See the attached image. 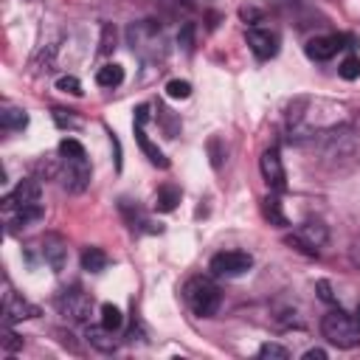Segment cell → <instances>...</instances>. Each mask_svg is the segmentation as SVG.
<instances>
[{"label":"cell","instance_id":"1","mask_svg":"<svg viewBox=\"0 0 360 360\" xmlns=\"http://www.w3.org/2000/svg\"><path fill=\"white\" fill-rule=\"evenodd\" d=\"M184 301L189 304V310H192L195 315L212 318V315H217V310H220L223 293H220V287H217L214 279H209V276H192V279H186V284H184Z\"/></svg>","mask_w":360,"mask_h":360},{"label":"cell","instance_id":"2","mask_svg":"<svg viewBox=\"0 0 360 360\" xmlns=\"http://www.w3.org/2000/svg\"><path fill=\"white\" fill-rule=\"evenodd\" d=\"M321 332L324 338L338 346V349H354L360 343V326L354 321V315L343 312L340 307H332L324 318H321Z\"/></svg>","mask_w":360,"mask_h":360},{"label":"cell","instance_id":"3","mask_svg":"<svg viewBox=\"0 0 360 360\" xmlns=\"http://www.w3.org/2000/svg\"><path fill=\"white\" fill-rule=\"evenodd\" d=\"M326 240H329V228L318 220H307L290 237H284V242L304 256H318V251L326 245Z\"/></svg>","mask_w":360,"mask_h":360},{"label":"cell","instance_id":"4","mask_svg":"<svg viewBox=\"0 0 360 360\" xmlns=\"http://www.w3.org/2000/svg\"><path fill=\"white\" fill-rule=\"evenodd\" d=\"M57 310L71 324H85L93 312V298L82 287H65L57 296Z\"/></svg>","mask_w":360,"mask_h":360},{"label":"cell","instance_id":"5","mask_svg":"<svg viewBox=\"0 0 360 360\" xmlns=\"http://www.w3.org/2000/svg\"><path fill=\"white\" fill-rule=\"evenodd\" d=\"M254 268V256L245 254V251H223L212 259L209 270L220 279H237V276H245L248 270Z\"/></svg>","mask_w":360,"mask_h":360},{"label":"cell","instance_id":"6","mask_svg":"<svg viewBox=\"0 0 360 360\" xmlns=\"http://www.w3.org/2000/svg\"><path fill=\"white\" fill-rule=\"evenodd\" d=\"M259 169H262V177L270 192L282 195L287 189V172H284V163H282V152L279 146H268L259 158Z\"/></svg>","mask_w":360,"mask_h":360},{"label":"cell","instance_id":"7","mask_svg":"<svg viewBox=\"0 0 360 360\" xmlns=\"http://www.w3.org/2000/svg\"><path fill=\"white\" fill-rule=\"evenodd\" d=\"M65 163V172H62V184L68 192L79 195L88 189L90 184V163H88V155L85 158H62Z\"/></svg>","mask_w":360,"mask_h":360},{"label":"cell","instance_id":"8","mask_svg":"<svg viewBox=\"0 0 360 360\" xmlns=\"http://www.w3.org/2000/svg\"><path fill=\"white\" fill-rule=\"evenodd\" d=\"M251 51L259 57V60H270L279 54V34L270 32V29H248L245 34Z\"/></svg>","mask_w":360,"mask_h":360},{"label":"cell","instance_id":"9","mask_svg":"<svg viewBox=\"0 0 360 360\" xmlns=\"http://www.w3.org/2000/svg\"><path fill=\"white\" fill-rule=\"evenodd\" d=\"M40 195H43L40 180L37 177H26V180H20V184H18V189L4 200V206H18V209L34 206V203H40Z\"/></svg>","mask_w":360,"mask_h":360},{"label":"cell","instance_id":"10","mask_svg":"<svg viewBox=\"0 0 360 360\" xmlns=\"http://www.w3.org/2000/svg\"><path fill=\"white\" fill-rule=\"evenodd\" d=\"M340 48H346L343 46V37H335V34H329V37H312L310 43H307V57L310 60H315V62H326V60H332Z\"/></svg>","mask_w":360,"mask_h":360},{"label":"cell","instance_id":"11","mask_svg":"<svg viewBox=\"0 0 360 360\" xmlns=\"http://www.w3.org/2000/svg\"><path fill=\"white\" fill-rule=\"evenodd\" d=\"M4 315H6V326L18 324V321H26V318H37L40 310L34 304H29L26 298L15 296V293H6V307H4Z\"/></svg>","mask_w":360,"mask_h":360},{"label":"cell","instance_id":"12","mask_svg":"<svg viewBox=\"0 0 360 360\" xmlns=\"http://www.w3.org/2000/svg\"><path fill=\"white\" fill-rule=\"evenodd\" d=\"M6 209V220H9V231H18V228H26L32 223H40L43 220V206L34 203V206H4Z\"/></svg>","mask_w":360,"mask_h":360},{"label":"cell","instance_id":"13","mask_svg":"<svg viewBox=\"0 0 360 360\" xmlns=\"http://www.w3.org/2000/svg\"><path fill=\"white\" fill-rule=\"evenodd\" d=\"M65 256H68V248H65V242H62L57 234H51V237L43 240V259H46L54 270H62V268H65Z\"/></svg>","mask_w":360,"mask_h":360},{"label":"cell","instance_id":"14","mask_svg":"<svg viewBox=\"0 0 360 360\" xmlns=\"http://www.w3.org/2000/svg\"><path fill=\"white\" fill-rule=\"evenodd\" d=\"M146 124H135V141H138V146H141V152L149 158V163H155V166H160V169H169V160H166V155L146 138V130H144Z\"/></svg>","mask_w":360,"mask_h":360},{"label":"cell","instance_id":"15","mask_svg":"<svg viewBox=\"0 0 360 360\" xmlns=\"http://www.w3.org/2000/svg\"><path fill=\"white\" fill-rule=\"evenodd\" d=\"M262 217H265V223H270L276 228H287L290 226L287 217H284V212H282V203H279V195L276 192L262 200Z\"/></svg>","mask_w":360,"mask_h":360},{"label":"cell","instance_id":"16","mask_svg":"<svg viewBox=\"0 0 360 360\" xmlns=\"http://www.w3.org/2000/svg\"><path fill=\"white\" fill-rule=\"evenodd\" d=\"M85 338H88V343L93 346V349H99V352H113L116 349V338H113V332L107 329V326H88V332H85Z\"/></svg>","mask_w":360,"mask_h":360},{"label":"cell","instance_id":"17","mask_svg":"<svg viewBox=\"0 0 360 360\" xmlns=\"http://www.w3.org/2000/svg\"><path fill=\"white\" fill-rule=\"evenodd\" d=\"M121 82H124V68L116 65V62L102 65V68L96 71V85H99V88H118Z\"/></svg>","mask_w":360,"mask_h":360},{"label":"cell","instance_id":"18","mask_svg":"<svg viewBox=\"0 0 360 360\" xmlns=\"http://www.w3.org/2000/svg\"><path fill=\"white\" fill-rule=\"evenodd\" d=\"M26 124H29L26 110H18V107H4V113H0V127H4L6 132L26 130Z\"/></svg>","mask_w":360,"mask_h":360},{"label":"cell","instance_id":"19","mask_svg":"<svg viewBox=\"0 0 360 360\" xmlns=\"http://www.w3.org/2000/svg\"><path fill=\"white\" fill-rule=\"evenodd\" d=\"M177 203H180V189L177 186L166 184V186L158 189V195H155V209L158 212H174Z\"/></svg>","mask_w":360,"mask_h":360},{"label":"cell","instance_id":"20","mask_svg":"<svg viewBox=\"0 0 360 360\" xmlns=\"http://www.w3.org/2000/svg\"><path fill=\"white\" fill-rule=\"evenodd\" d=\"M107 262L110 259L102 248H85L82 251V270H88V273H102L107 268Z\"/></svg>","mask_w":360,"mask_h":360},{"label":"cell","instance_id":"21","mask_svg":"<svg viewBox=\"0 0 360 360\" xmlns=\"http://www.w3.org/2000/svg\"><path fill=\"white\" fill-rule=\"evenodd\" d=\"M99 312H102V326H107L110 332H118L124 326V315H121V310L116 304H102Z\"/></svg>","mask_w":360,"mask_h":360},{"label":"cell","instance_id":"22","mask_svg":"<svg viewBox=\"0 0 360 360\" xmlns=\"http://www.w3.org/2000/svg\"><path fill=\"white\" fill-rule=\"evenodd\" d=\"M338 74H340V79H346V82H354V79L360 76V57H346V60L340 62Z\"/></svg>","mask_w":360,"mask_h":360},{"label":"cell","instance_id":"23","mask_svg":"<svg viewBox=\"0 0 360 360\" xmlns=\"http://www.w3.org/2000/svg\"><path fill=\"white\" fill-rule=\"evenodd\" d=\"M166 96H169V99H189V96H192V85H189L186 79H172V82L166 85Z\"/></svg>","mask_w":360,"mask_h":360},{"label":"cell","instance_id":"24","mask_svg":"<svg viewBox=\"0 0 360 360\" xmlns=\"http://www.w3.org/2000/svg\"><path fill=\"white\" fill-rule=\"evenodd\" d=\"M60 155L62 158H85L88 152H85V146L76 138H62L60 141Z\"/></svg>","mask_w":360,"mask_h":360},{"label":"cell","instance_id":"25","mask_svg":"<svg viewBox=\"0 0 360 360\" xmlns=\"http://www.w3.org/2000/svg\"><path fill=\"white\" fill-rule=\"evenodd\" d=\"M54 121L62 130H76L79 127V118L74 116V110H62V107H54Z\"/></svg>","mask_w":360,"mask_h":360},{"label":"cell","instance_id":"26","mask_svg":"<svg viewBox=\"0 0 360 360\" xmlns=\"http://www.w3.org/2000/svg\"><path fill=\"white\" fill-rule=\"evenodd\" d=\"M113 48H116V29H113L110 23H104V26H102V46H99V54L107 57Z\"/></svg>","mask_w":360,"mask_h":360},{"label":"cell","instance_id":"27","mask_svg":"<svg viewBox=\"0 0 360 360\" xmlns=\"http://www.w3.org/2000/svg\"><path fill=\"white\" fill-rule=\"evenodd\" d=\"M57 90L71 93V96H82V82L76 76H60L57 79Z\"/></svg>","mask_w":360,"mask_h":360},{"label":"cell","instance_id":"28","mask_svg":"<svg viewBox=\"0 0 360 360\" xmlns=\"http://www.w3.org/2000/svg\"><path fill=\"white\" fill-rule=\"evenodd\" d=\"M259 357H270V360H287L290 357V352L284 349V346H279V343H265L262 349H259Z\"/></svg>","mask_w":360,"mask_h":360},{"label":"cell","instance_id":"29","mask_svg":"<svg viewBox=\"0 0 360 360\" xmlns=\"http://www.w3.org/2000/svg\"><path fill=\"white\" fill-rule=\"evenodd\" d=\"M177 43L184 46L186 51H192V48H195V23H186L184 29H180V34H177Z\"/></svg>","mask_w":360,"mask_h":360},{"label":"cell","instance_id":"30","mask_svg":"<svg viewBox=\"0 0 360 360\" xmlns=\"http://www.w3.org/2000/svg\"><path fill=\"white\" fill-rule=\"evenodd\" d=\"M4 349L6 352H18V349H23V338L20 335H15L9 326H6V338H4Z\"/></svg>","mask_w":360,"mask_h":360},{"label":"cell","instance_id":"31","mask_svg":"<svg viewBox=\"0 0 360 360\" xmlns=\"http://www.w3.org/2000/svg\"><path fill=\"white\" fill-rule=\"evenodd\" d=\"M158 118H163V127H166V138H174V132H177V127H174V118L169 116V110H158Z\"/></svg>","mask_w":360,"mask_h":360},{"label":"cell","instance_id":"32","mask_svg":"<svg viewBox=\"0 0 360 360\" xmlns=\"http://www.w3.org/2000/svg\"><path fill=\"white\" fill-rule=\"evenodd\" d=\"M209 152H212V166L220 169L223 166V155H220V138H212L209 141Z\"/></svg>","mask_w":360,"mask_h":360},{"label":"cell","instance_id":"33","mask_svg":"<svg viewBox=\"0 0 360 360\" xmlns=\"http://www.w3.org/2000/svg\"><path fill=\"white\" fill-rule=\"evenodd\" d=\"M315 290H318V296H321V301H326V304H335V296H332V287H329L326 282H318V284H315Z\"/></svg>","mask_w":360,"mask_h":360},{"label":"cell","instance_id":"34","mask_svg":"<svg viewBox=\"0 0 360 360\" xmlns=\"http://www.w3.org/2000/svg\"><path fill=\"white\" fill-rule=\"evenodd\" d=\"M304 360H326V352L324 349H307L304 352Z\"/></svg>","mask_w":360,"mask_h":360},{"label":"cell","instance_id":"35","mask_svg":"<svg viewBox=\"0 0 360 360\" xmlns=\"http://www.w3.org/2000/svg\"><path fill=\"white\" fill-rule=\"evenodd\" d=\"M354 321H357V326H360V304H357V310H354Z\"/></svg>","mask_w":360,"mask_h":360}]
</instances>
